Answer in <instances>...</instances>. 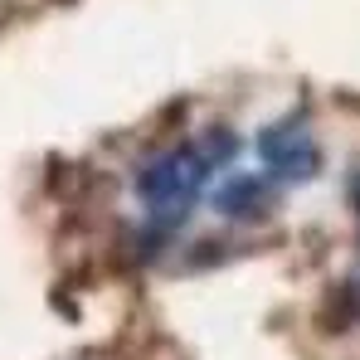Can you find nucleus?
Wrapping results in <instances>:
<instances>
[{"mask_svg":"<svg viewBox=\"0 0 360 360\" xmlns=\"http://www.w3.org/2000/svg\"><path fill=\"white\" fill-rule=\"evenodd\" d=\"M210 176H214V166L205 161V151L190 146V141H180V146L156 151L151 161H141L131 190H136V200L151 210L156 224H171V229H176L180 219L190 214V205L205 195Z\"/></svg>","mask_w":360,"mask_h":360,"instance_id":"obj_1","label":"nucleus"},{"mask_svg":"<svg viewBox=\"0 0 360 360\" xmlns=\"http://www.w3.org/2000/svg\"><path fill=\"white\" fill-rule=\"evenodd\" d=\"M239 131H234V127H210V131H205V136H200V151H205V161H210V166H224V161H234V156H239Z\"/></svg>","mask_w":360,"mask_h":360,"instance_id":"obj_4","label":"nucleus"},{"mask_svg":"<svg viewBox=\"0 0 360 360\" xmlns=\"http://www.w3.org/2000/svg\"><path fill=\"white\" fill-rule=\"evenodd\" d=\"M278 205V180L268 176H229L210 190V210L224 214V219H239V224H253L263 214H273Z\"/></svg>","mask_w":360,"mask_h":360,"instance_id":"obj_3","label":"nucleus"},{"mask_svg":"<svg viewBox=\"0 0 360 360\" xmlns=\"http://www.w3.org/2000/svg\"><path fill=\"white\" fill-rule=\"evenodd\" d=\"M351 210H356V214H360V171H356V176H351Z\"/></svg>","mask_w":360,"mask_h":360,"instance_id":"obj_5","label":"nucleus"},{"mask_svg":"<svg viewBox=\"0 0 360 360\" xmlns=\"http://www.w3.org/2000/svg\"><path fill=\"white\" fill-rule=\"evenodd\" d=\"M258 156H263V166H268V176L283 180V185H302V180H311L321 171V146L302 131V117H283L273 122V127H263L258 131Z\"/></svg>","mask_w":360,"mask_h":360,"instance_id":"obj_2","label":"nucleus"}]
</instances>
